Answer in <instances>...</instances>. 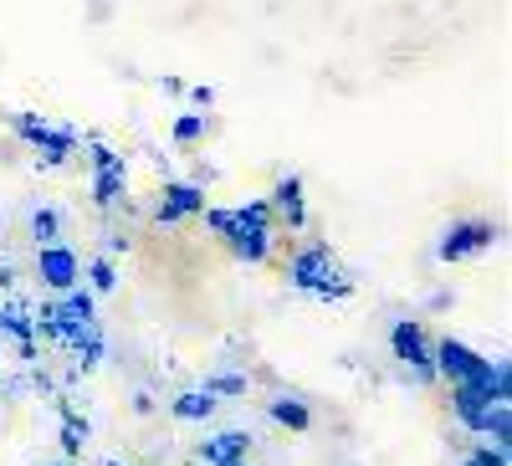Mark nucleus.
<instances>
[{
	"mask_svg": "<svg viewBox=\"0 0 512 466\" xmlns=\"http://www.w3.org/2000/svg\"><path fill=\"white\" fill-rule=\"evenodd\" d=\"M195 210H205V195L195 185H164L159 221H180V216H195Z\"/></svg>",
	"mask_w": 512,
	"mask_h": 466,
	"instance_id": "nucleus-7",
	"label": "nucleus"
},
{
	"mask_svg": "<svg viewBox=\"0 0 512 466\" xmlns=\"http://www.w3.org/2000/svg\"><path fill=\"white\" fill-rule=\"evenodd\" d=\"M57 466H67V461H57Z\"/></svg>",
	"mask_w": 512,
	"mask_h": 466,
	"instance_id": "nucleus-19",
	"label": "nucleus"
},
{
	"mask_svg": "<svg viewBox=\"0 0 512 466\" xmlns=\"http://www.w3.org/2000/svg\"><path fill=\"white\" fill-rule=\"evenodd\" d=\"M292 282L303 287V292H318V298H344L349 282L344 277H333V257H328V246H308L303 257L292 262Z\"/></svg>",
	"mask_w": 512,
	"mask_h": 466,
	"instance_id": "nucleus-1",
	"label": "nucleus"
},
{
	"mask_svg": "<svg viewBox=\"0 0 512 466\" xmlns=\"http://www.w3.org/2000/svg\"><path fill=\"white\" fill-rule=\"evenodd\" d=\"M93 282L108 292V287H113V267H108V262H93Z\"/></svg>",
	"mask_w": 512,
	"mask_h": 466,
	"instance_id": "nucleus-16",
	"label": "nucleus"
},
{
	"mask_svg": "<svg viewBox=\"0 0 512 466\" xmlns=\"http://www.w3.org/2000/svg\"><path fill=\"white\" fill-rule=\"evenodd\" d=\"M31 231H36L41 246H52V241H57V210H36V216H31Z\"/></svg>",
	"mask_w": 512,
	"mask_h": 466,
	"instance_id": "nucleus-12",
	"label": "nucleus"
},
{
	"mask_svg": "<svg viewBox=\"0 0 512 466\" xmlns=\"http://www.w3.org/2000/svg\"><path fill=\"white\" fill-rule=\"evenodd\" d=\"M108 466H123V461H108Z\"/></svg>",
	"mask_w": 512,
	"mask_h": 466,
	"instance_id": "nucleus-18",
	"label": "nucleus"
},
{
	"mask_svg": "<svg viewBox=\"0 0 512 466\" xmlns=\"http://www.w3.org/2000/svg\"><path fill=\"white\" fill-rule=\"evenodd\" d=\"M246 451H251V436H246V431H226V436H210V441L200 446V456H205L210 466H231V461H246Z\"/></svg>",
	"mask_w": 512,
	"mask_h": 466,
	"instance_id": "nucleus-6",
	"label": "nucleus"
},
{
	"mask_svg": "<svg viewBox=\"0 0 512 466\" xmlns=\"http://www.w3.org/2000/svg\"><path fill=\"white\" fill-rule=\"evenodd\" d=\"M277 210L287 216V226H303V185L282 180V185H277Z\"/></svg>",
	"mask_w": 512,
	"mask_h": 466,
	"instance_id": "nucleus-10",
	"label": "nucleus"
},
{
	"mask_svg": "<svg viewBox=\"0 0 512 466\" xmlns=\"http://www.w3.org/2000/svg\"><path fill=\"white\" fill-rule=\"evenodd\" d=\"M272 420H277V426H287V431H308L313 426V415H308V405L303 400H272Z\"/></svg>",
	"mask_w": 512,
	"mask_h": 466,
	"instance_id": "nucleus-9",
	"label": "nucleus"
},
{
	"mask_svg": "<svg viewBox=\"0 0 512 466\" xmlns=\"http://www.w3.org/2000/svg\"><path fill=\"white\" fill-rule=\"evenodd\" d=\"M492 241H497V226H492V221H461V226L446 231L441 257H446V262H461V257H472V251H482V246H492Z\"/></svg>",
	"mask_w": 512,
	"mask_h": 466,
	"instance_id": "nucleus-3",
	"label": "nucleus"
},
{
	"mask_svg": "<svg viewBox=\"0 0 512 466\" xmlns=\"http://www.w3.org/2000/svg\"><path fill=\"white\" fill-rule=\"evenodd\" d=\"M205 390H210V395H241V390H246V379H241V374H221V379H210Z\"/></svg>",
	"mask_w": 512,
	"mask_h": 466,
	"instance_id": "nucleus-13",
	"label": "nucleus"
},
{
	"mask_svg": "<svg viewBox=\"0 0 512 466\" xmlns=\"http://www.w3.org/2000/svg\"><path fill=\"white\" fill-rule=\"evenodd\" d=\"M36 272H41V282H47L52 292H72V282H77V257L67 246H41V257H36Z\"/></svg>",
	"mask_w": 512,
	"mask_h": 466,
	"instance_id": "nucleus-5",
	"label": "nucleus"
},
{
	"mask_svg": "<svg viewBox=\"0 0 512 466\" xmlns=\"http://www.w3.org/2000/svg\"><path fill=\"white\" fill-rule=\"evenodd\" d=\"M231 466H246V461H231Z\"/></svg>",
	"mask_w": 512,
	"mask_h": 466,
	"instance_id": "nucleus-17",
	"label": "nucleus"
},
{
	"mask_svg": "<svg viewBox=\"0 0 512 466\" xmlns=\"http://www.w3.org/2000/svg\"><path fill=\"white\" fill-rule=\"evenodd\" d=\"M210 410H216V395H210V390H195V395H180L175 400V415L180 420H205Z\"/></svg>",
	"mask_w": 512,
	"mask_h": 466,
	"instance_id": "nucleus-11",
	"label": "nucleus"
},
{
	"mask_svg": "<svg viewBox=\"0 0 512 466\" xmlns=\"http://www.w3.org/2000/svg\"><path fill=\"white\" fill-rule=\"evenodd\" d=\"M390 349H395V359L415 364V374H420V379H436V359H431V349H425V333H420V323H395V333H390Z\"/></svg>",
	"mask_w": 512,
	"mask_h": 466,
	"instance_id": "nucleus-4",
	"label": "nucleus"
},
{
	"mask_svg": "<svg viewBox=\"0 0 512 466\" xmlns=\"http://www.w3.org/2000/svg\"><path fill=\"white\" fill-rule=\"evenodd\" d=\"M431 359H436V374H446L451 385H477L482 369H487V359H482V354H472L466 344H456V338H446V344H441Z\"/></svg>",
	"mask_w": 512,
	"mask_h": 466,
	"instance_id": "nucleus-2",
	"label": "nucleus"
},
{
	"mask_svg": "<svg viewBox=\"0 0 512 466\" xmlns=\"http://www.w3.org/2000/svg\"><path fill=\"white\" fill-rule=\"evenodd\" d=\"M200 134H205V118H180V123H175V139H180V144H195Z\"/></svg>",
	"mask_w": 512,
	"mask_h": 466,
	"instance_id": "nucleus-14",
	"label": "nucleus"
},
{
	"mask_svg": "<svg viewBox=\"0 0 512 466\" xmlns=\"http://www.w3.org/2000/svg\"><path fill=\"white\" fill-rule=\"evenodd\" d=\"M226 236H231L241 262H262L267 257V226H231Z\"/></svg>",
	"mask_w": 512,
	"mask_h": 466,
	"instance_id": "nucleus-8",
	"label": "nucleus"
},
{
	"mask_svg": "<svg viewBox=\"0 0 512 466\" xmlns=\"http://www.w3.org/2000/svg\"><path fill=\"white\" fill-rule=\"evenodd\" d=\"M466 466H507V446H487V451H477Z\"/></svg>",
	"mask_w": 512,
	"mask_h": 466,
	"instance_id": "nucleus-15",
	"label": "nucleus"
}]
</instances>
